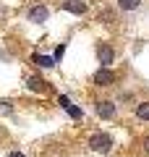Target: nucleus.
Instances as JSON below:
<instances>
[{
    "instance_id": "10",
    "label": "nucleus",
    "mask_w": 149,
    "mask_h": 157,
    "mask_svg": "<svg viewBox=\"0 0 149 157\" xmlns=\"http://www.w3.org/2000/svg\"><path fill=\"white\" fill-rule=\"evenodd\" d=\"M136 118L139 121H149V102H139L136 105Z\"/></svg>"
},
{
    "instance_id": "11",
    "label": "nucleus",
    "mask_w": 149,
    "mask_h": 157,
    "mask_svg": "<svg viewBox=\"0 0 149 157\" xmlns=\"http://www.w3.org/2000/svg\"><path fill=\"white\" fill-rule=\"evenodd\" d=\"M99 21L115 24V11H113V8H102V11H99Z\"/></svg>"
},
{
    "instance_id": "14",
    "label": "nucleus",
    "mask_w": 149,
    "mask_h": 157,
    "mask_svg": "<svg viewBox=\"0 0 149 157\" xmlns=\"http://www.w3.org/2000/svg\"><path fill=\"white\" fill-rule=\"evenodd\" d=\"M63 52H66V45H60V47L55 50V60H60V58H63Z\"/></svg>"
},
{
    "instance_id": "15",
    "label": "nucleus",
    "mask_w": 149,
    "mask_h": 157,
    "mask_svg": "<svg viewBox=\"0 0 149 157\" xmlns=\"http://www.w3.org/2000/svg\"><path fill=\"white\" fill-rule=\"evenodd\" d=\"M8 157H26V155H21V152H11Z\"/></svg>"
},
{
    "instance_id": "5",
    "label": "nucleus",
    "mask_w": 149,
    "mask_h": 157,
    "mask_svg": "<svg viewBox=\"0 0 149 157\" xmlns=\"http://www.w3.org/2000/svg\"><path fill=\"white\" fill-rule=\"evenodd\" d=\"M115 113H118L115 102H110V100H102V102H97V115H99V118L110 121V118H115Z\"/></svg>"
},
{
    "instance_id": "12",
    "label": "nucleus",
    "mask_w": 149,
    "mask_h": 157,
    "mask_svg": "<svg viewBox=\"0 0 149 157\" xmlns=\"http://www.w3.org/2000/svg\"><path fill=\"white\" fill-rule=\"evenodd\" d=\"M68 113H71V118H81V110H78L76 105H71V102H68V107H66Z\"/></svg>"
},
{
    "instance_id": "3",
    "label": "nucleus",
    "mask_w": 149,
    "mask_h": 157,
    "mask_svg": "<svg viewBox=\"0 0 149 157\" xmlns=\"http://www.w3.org/2000/svg\"><path fill=\"white\" fill-rule=\"evenodd\" d=\"M26 18H29L32 24H44V21L50 18V8H47V6H34V8H29Z\"/></svg>"
},
{
    "instance_id": "7",
    "label": "nucleus",
    "mask_w": 149,
    "mask_h": 157,
    "mask_svg": "<svg viewBox=\"0 0 149 157\" xmlns=\"http://www.w3.org/2000/svg\"><path fill=\"white\" fill-rule=\"evenodd\" d=\"M26 86H29L32 92H39V94H44V92L50 89V86H47V81H44V78H39V76H32V78L26 81Z\"/></svg>"
},
{
    "instance_id": "9",
    "label": "nucleus",
    "mask_w": 149,
    "mask_h": 157,
    "mask_svg": "<svg viewBox=\"0 0 149 157\" xmlns=\"http://www.w3.org/2000/svg\"><path fill=\"white\" fill-rule=\"evenodd\" d=\"M141 6V0H118V8L120 11H136Z\"/></svg>"
},
{
    "instance_id": "8",
    "label": "nucleus",
    "mask_w": 149,
    "mask_h": 157,
    "mask_svg": "<svg viewBox=\"0 0 149 157\" xmlns=\"http://www.w3.org/2000/svg\"><path fill=\"white\" fill-rule=\"evenodd\" d=\"M34 63L39 68H52L55 66V58H47V55H34Z\"/></svg>"
},
{
    "instance_id": "1",
    "label": "nucleus",
    "mask_w": 149,
    "mask_h": 157,
    "mask_svg": "<svg viewBox=\"0 0 149 157\" xmlns=\"http://www.w3.org/2000/svg\"><path fill=\"white\" fill-rule=\"evenodd\" d=\"M89 149L97 152V155H107L113 149V136L110 134H94L89 139Z\"/></svg>"
},
{
    "instance_id": "13",
    "label": "nucleus",
    "mask_w": 149,
    "mask_h": 157,
    "mask_svg": "<svg viewBox=\"0 0 149 157\" xmlns=\"http://www.w3.org/2000/svg\"><path fill=\"white\" fill-rule=\"evenodd\" d=\"M141 149H144V155H149V134L141 139Z\"/></svg>"
},
{
    "instance_id": "2",
    "label": "nucleus",
    "mask_w": 149,
    "mask_h": 157,
    "mask_svg": "<svg viewBox=\"0 0 149 157\" xmlns=\"http://www.w3.org/2000/svg\"><path fill=\"white\" fill-rule=\"evenodd\" d=\"M97 86H113L115 84V73L110 71V68H105V66H99V71L94 73V78H92Z\"/></svg>"
},
{
    "instance_id": "4",
    "label": "nucleus",
    "mask_w": 149,
    "mask_h": 157,
    "mask_svg": "<svg viewBox=\"0 0 149 157\" xmlns=\"http://www.w3.org/2000/svg\"><path fill=\"white\" fill-rule=\"evenodd\" d=\"M63 11L73 13V16H84V13L89 11V6L84 0H63Z\"/></svg>"
},
{
    "instance_id": "6",
    "label": "nucleus",
    "mask_w": 149,
    "mask_h": 157,
    "mask_svg": "<svg viewBox=\"0 0 149 157\" xmlns=\"http://www.w3.org/2000/svg\"><path fill=\"white\" fill-rule=\"evenodd\" d=\"M113 58H115V52H113V47H110V45H99V47H97V60H99V66L110 68Z\"/></svg>"
}]
</instances>
